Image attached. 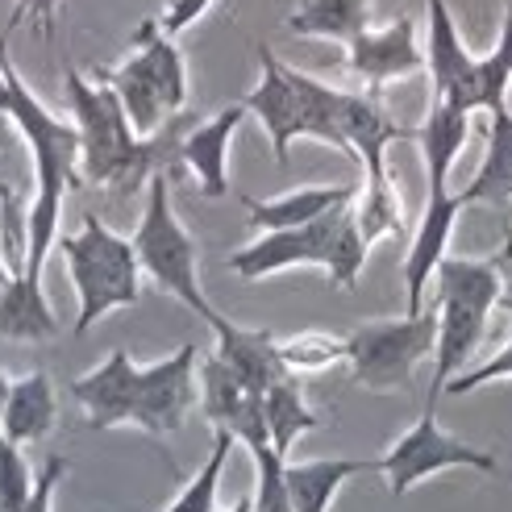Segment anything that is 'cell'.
Instances as JSON below:
<instances>
[{
  "mask_svg": "<svg viewBox=\"0 0 512 512\" xmlns=\"http://www.w3.org/2000/svg\"><path fill=\"white\" fill-rule=\"evenodd\" d=\"M71 121L80 130V175L88 184H105L113 192H134L150 184V175L163 171V163L175 155L179 130L163 125L159 134L138 138L130 117H125L121 100L109 84L88 80L80 67L63 71Z\"/></svg>",
  "mask_w": 512,
  "mask_h": 512,
  "instance_id": "1",
  "label": "cell"
},
{
  "mask_svg": "<svg viewBox=\"0 0 512 512\" xmlns=\"http://www.w3.org/2000/svg\"><path fill=\"white\" fill-rule=\"evenodd\" d=\"M433 313H438V342H433V388L425 408H438L442 388L463 371L483 334H488V317L504 300V271L500 259H446L433 271Z\"/></svg>",
  "mask_w": 512,
  "mask_h": 512,
  "instance_id": "2",
  "label": "cell"
},
{
  "mask_svg": "<svg viewBox=\"0 0 512 512\" xmlns=\"http://www.w3.org/2000/svg\"><path fill=\"white\" fill-rule=\"evenodd\" d=\"M55 246L63 250L75 300H80V313H75V338L88 334L100 317L138 304L142 263L134 254V242L121 238L117 229H109L96 213L84 217L80 234H67Z\"/></svg>",
  "mask_w": 512,
  "mask_h": 512,
  "instance_id": "3",
  "label": "cell"
},
{
  "mask_svg": "<svg viewBox=\"0 0 512 512\" xmlns=\"http://www.w3.org/2000/svg\"><path fill=\"white\" fill-rule=\"evenodd\" d=\"M0 75H5V113L13 121V130L25 138L34 159V200L42 204H63L67 192L80 188V130L75 121H63L50 113L42 100L25 88V80L17 75L13 59H9V38L0 34Z\"/></svg>",
  "mask_w": 512,
  "mask_h": 512,
  "instance_id": "4",
  "label": "cell"
},
{
  "mask_svg": "<svg viewBox=\"0 0 512 512\" xmlns=\"http://www.w3.org/2000/svg\"><path fill=\"white\" fill-rule=\"evenodd\" d=\"M134 254L142 263V275H150L163 292H171L184 309H192L200 321H213L217 309L209 296L200 292V275H196V242L184 225H179L171 209V184L167 171H155L146 184V204L134 229Z\"/></svg>",
  "mask_w": 512,
  "mask_h": 512,
  "instance_id": "5",
  "label": "cell"
},
{
  "mask_svg": "<svg viewBox=\"0 0 512 512\" xmlns=\"http://www.w3.org/2000/svg\"><path fill=\"white\" fill-rule=\"evenodd\" d=\"M438 342V313H404L392 321H363L346 334L350 379L367 392H404L417 375V363L433 354Z\"/></svg>",
  "mask_w": 512,
  "mask_h": 512,
  "instance_id": "6",
  "label": "cell"
},
{
  "mask_svg": "<svg viewBox=\"0 0 512 512\" xmlns=\"http://www.w3.org/2000/svg\"><path fill=\"white\" fill-rule=\"evenodd\" d=\"M483 471V475H496L500 463L492 450H479L463 438H454L438 425V408H425L417 425H408V433L388 446V454L379 458V475L388 479V492L400 500L408 488H417L421 479L429 475H442V471Z\"/></svg>",
  "mask_w": 512,
  "mask_h": 512,
  "instance_id": "7",
  "label": "cell"
},
{
  "mask_svg": "<svg viewBox=\"0 0 512 512\" xmlns=\"http://www.w3.org/2000/svg\"><path fill=\"white\" fill-rule=\"evenodd\" d=\"M196 400V346H179L159 363L138 367V400L130 425H138L150 438H167V433L184 429Z\"/></svg>",
  "mask_w": 512,
  "mask_h": 512,
  "instance_id": "8",
  "label": "cell"
},
{
  "mask_svg": "<svg viewBox=\"0 0 512 512\" xmlns=\"http://www.w3.org/2000/svg\"><path fill=\"white\" fill-rule=\"evenodd\" d=\"M334 204L329 213H321L309 225H296V229H263V238H254L250 246L229 254V271L238 279H267L279 271H292V267H321L325 263V246H329V229L338 221Z\"/></svg>",
  "mask_w": 512,
  "mask_h": 512,
  "instance_id": "9",
  "label": "cell"
},
{
  "mask_svg": "<svg viewBox=\"0 0 512 512\" xmlns=\"http://www.w3.org/2000/svg\"><path fill=\"white\" fill-rule=\"evenodd\" d=\"M200 367V413L213 429L234 433V442L254 446V442H271L267 438V413H263V392H254L250 383L221 358H204Z\"/></svg>",
  "mask_w": 512,
  "mask_h": 512,
  "instance_id": "10",
  "label": "cell"
},
{
  "mask_svg": "<svg viewBox=\"0 0 512 512\" xmlns=\"http://www.w3.org/2000/svg\"><path fill=\"white\" fill-rule=\"evenodd\" d=\"M259 67L263 80L254 84V92L242 100L246 113L263 121V130L271 138L275 163H288V150L296 138H309V109H304V92L292 80V67L279 63V55L263 42L259 46Z\"/></svg>",
  "mask_w": 512,
  "mask_h": 512,
  "instance_id": "11",
  "label": "cell"
},
{
  "mask_svg": "<svg viewBox=\"0 0 512 512\" xmlns=\"http://www.w3.org/2000/svg\"><path fill=\"white\" fill-rule=\"evenodd\" d=\"M346 67L350 75L367 84V92H379L392 80H408L425 67V50L417 42V21L413 17H396L383 30H367L354 34L346 42Z\"/></svg>",
  "mask_w": 512,
  "mask_h": 512,
  "instance_id": "12",
  "label": "cell"
},
{
  "mask_svg": "<svg viewBox=\"0 0 512 512\" xmlns=\"http://www.w3.org/2000/svg\"><path fill=\"white\" fill-rule=\"evenodd\" d=\"M429 9V34H425V71H429V88L433 100H446L454 109H467L471 105V84H475V55L467 50L463 34L454 25V13L446 0H425Z\"/></svg>",
  "mask_w": 512,
  "mask_h": 512,
  "instance_id": "13",
  "label": "cell"
},
{
  "mask_svg": "<svg viewBox=\"0 0 512 512\" xmlns=\"http://www.w3.org/2000/svg\"><path fill=\"white\" fill-rule=\"evenodd\" d=\"M467 209L463 196H454L450 188H429L425 213L417 221V234L408 242V259H404V296H408V313L425 309V288L433 284V271L450 254V234L458 225V213Z\"/></svg>",
  "mask_w": 512,
  "mask_h": 512,
  "instance_id": "14",
  "label": "cell"
},
{
  "mask_svg": "<svg viewBox=\"0 0 512 512\" xmlns=\"http://www.w3.org/2000/svg\"><path fill=\"white\" fill-rule=\"evenodd\" d=\"M71 396L80 400L92 429L130 425L134 400H138V363L125 350H113L100 367H92L80 379H71Z\"/></svg>",
  "mask_w": 512,
  "mask_h": 512,
  "instance_id": "15",
  "label": "cell"
},
{
  "mask_svg": "<svg viewBox=\"0 0 512 512\" xmlns=\"http://www.w3.org/2000/svg\"><path fill=\"white\" fill-rule=\"evenodd\" d=\"M342 138L350 155L363 163V175L379 179L388 175V167H383L388 146L413 142V130L388 117V109L379 105V92H342Z\"/></svg>",
  "mask_w": 512,
  "mask_h": 512,
  "instance_id": "16",
  "label": "cell"
},
{
  "mask_svg": "<svg viewBox=\"0 0 512 512\" xmlns=\"http://www.w3.org/2000/svg\"><path fill=\"white\" fill-rule=\"evenodd\" d=\"M242 117H246V105H229L213 121L192 125L175 146V159L196 175L200 192L209 200H221L229 192V142H234Z\"/></svg>",
  "mask_w": 512,
  "mask_h": 512,
  "instance_id": "17",
  "label": "cell"
},
{
  "mask_svg": "<svg viewBox=\"0 0 512 512\" xmlns=\"http://www.w3.org/2000/svg\"><path fill=\"white\" fill-rule=\"evenodd\" d=\"M209 325H213V334H217V358L234 367L254 392H267L275 379L292 375V371L284 367V358H279V338L271 334L267 325L246 329V325L225 321L221 313H217Z\"/></svg>",
  "mask_w": 512,
  "mask_h": 512,
  "instance_id": "18",
  "label": "cell"
},
{
  "mask_svg": "<svg viewBox=\"0 0 512 512\" xmlns=\"http://www.w3.org/2000/svg\"><path fill=\"white\" fill-rule=\"evenodd\" d=\"M96 80L100 84H109L121 100V109L125 117H130L134 125V134L138 138H150V134H159L163 125H167V100H163V88L155 80V71H150L146 55L142 50H130L117 67H105V71H96Z\"/></svg>",
  "mask_w": 512,
  "mask_h": 512,
  "instance_id": "19",
  "label": "cell"
},
{
  "mask_svg": "<svg viewBox=\"0 0 512 512\" xmlns=\"http://www.w3.org/2000/svg\"><path fill=\"white\" fill-rule=\"evenodd\" d=\"M59 421V400L55 383L46 371H30L21 379H9V396L0 404V433L17 446L42 442Z\"/></svg>",
  "mask_w": 512,
  "mask_h": 512,
  "instance_id": "20",
  "label": "cell"
},
{
  "mask_svg": "<svg viewBox=\"0 0 512 512\" xmlns=\"http://www.w3.org/2000/svg\"><path fill=\"white\" fill-rule=\"evenodd\" d=\"M363 471H379V458H309V463H284V483L292 496V512H329L342 483Z\"/></svg>",
  "mask_w": 512,
  "mask_h": 512,
  "instance_id": "21",
  "label": "cell"
},
{
  "mask_svg": "<svg viewBox=\"0 0 512 512\" xmlns=\"http://www.w3.org/2000/svg\"><path fill=\"white\" fill-rule=\"evenodd\" d=\"M354 196H358L354 184H313V188H292V192L271 196V200H259V196H238V200L246 204L254 229H296V225H309L321 213L334 209V204H346Z\"/></svg>",
  "mask_w": 512,
  "mask_h": 512,
  "instance_id": "22",
  "label": "cell"
},
{
  "mask_svg": "<svg viewBox=\"0 0 512 512\" xmlns=\"http://www.w3.org/2000/svg\"><path fill=\"white\" fill-rule=\"evenodd\" d=\"M471 117L467 109H454L446 100H433L425 121L413 130V142L421 146L425 155V175H429V188H446L450 184V167L463 155V146L471 138Z\"/></svg>",
  "mask_w": 512,
  "mask_h": 512,
  "instance_id": "23",
  "label": "cell"
},
{
  "mask_svg": "<svg viewBox=\"0 0 512 512\" xmlns=\"http://www.w3.org/2000/svg\"><path fill=\"white\" fill-rule=\"evenodd\" d=\"M0 338L9 342H50L59 338V317L50 309L38 279H0Z\"/></svg>",
  "mask_w": 512,
  "mask_h": 512,
  "instance_id": "24",
  "label": "cell"
},
{
  "mask_svg": "<svg viewBox=\"0 0 512 512\" xmlns=\"http://www.w3.org/2000/svg\"><path fill=\"white\" fill-rule=\"evenodd\" d=\"M458 196L467 204H492V209H504L512 200V109L488 113V155Z\"/></svg>",
  "mask_w": 512,
  "mask_h": 512,
  "instance_id": "25",
  "label": "cell"
},
{
  "mask_svg": "<svg viewBox=\"0 0 512 512\" xmlns=\"http://www.w3.org/2000/svg\"><path fill=\"white\" fill-rule=\"evenodd\" d=\"M371 25V0H304L288 17V30L296 38H334L350 42Z\"/></svg>",
  "mask_w": 512,
  "mask_h": 512,
  "instance_id": "26",
  "label": "cell"
},
{
  "mask_svg": "<svg viewBox=\"0 0 512 512\" xmlns=\"http://www.w3.org/2000/svg\"><path fill=\"white\" fill-rule=\"evenodd\" d=\"M263 413H267V438L284 458L296 446L300 433L321 429V417L309 408V400H304V388L296 383V375L275 379L271 388L263 392Z\"/></svg>",
  "mask_w": 512,
  "mask_h": 512,
  "instance_id": "27",
  "label": "cell"
},
{
  "mask_svg": "<svg viewBox=\"0 0 512 512\" xmlns=\"http://www.w3.org/2000/svg\"><path fill=\"white\" fill-rule=\"evenodd\" d=\"M134 50H142L150 71H155V80L163 88V100H167V113H184L188 105V67H184V55H179V46L171 34H163L159 21H142L138 34H134Z\"/></svg>",
  "mask_w": 512,
  "mask_h": 512,
  "instance_id": "28",
  "label": "cell"
},
{
  "mask_svg": "<svg viewBox=\"0 0 512 512\" xmlns=\"http://www.w3.org/2000/svg\"><path fill=\"white\" fill-rule=\"evenodd\" d=\"M367 238L363 229H358V217H354V200H346L338 209V221L329 229V246H325V263L321 271L329 275V284L334 288H354L358 275L367 267Z\"/></svg>",
  "mask_w": 512,
  "mask_h": 512,
  "instance_id": "29",
  "label": "cell"
},
{
  "mask_svg": "<svg viewBox=\"0 0 512 512\" xmlns=\"http://www.w3.org/2000/svg\"><path fill=\"white\" fill-rule=\"evenodd\" d=\"M354 217H358V229H363L367 246H375L379 238L404 234V200L392 184V175L363 179V188L354 196Z\"/></svg>",
  "mask_w": 512,
  "mask_h": 512,
  "instance_id": "30",
  "label": "cell"
},
{
  "mask_svg": "<svg viewBox=\"0 0 512 512\" xmlns=\"http://www.w3.org/2000/svg\"><path fill=\"white\" fill-rule=\"evenodd\" d=\"M229 450H234V433L217 429L209 458H204L200 471L184 483V492H179L171 500V508H163V512H217V488H221V471H225Z\"/></svg>",
  "mask_w": 512,
  "mask_h": 512,
  "instance_id": "31",
  "label": "cell"
},
{
  "mask_svg": "<svg viewBox=\"0 0 512 512\" xmlns=\"http://www.w3.org/2000/svg\"><path fill=\"white\" fill-rule=\"evenodd\" d=\"M254 458V512H292V496H288V483H284V463L288 458L279 454L271 442H254L246 446Z\"/></svg>",
  "mask_w": 512,
  "mask_h": 512,
  "instance_id": "32",
  "label": "cell"
},
{
  "mask_svg": "<svg viewBox=\"0 0 512 512\" xmlns=\"http://www.w3.org/2000/svg\"><path fill=\"white\" fill-rule=\"evenodd\" d=\"M279 358L292 375H313V371H325L346 358V338H334V334H321V329H304V334L279 342Z\"/></svg>",
  "mask_w": 512,
  "mask_h": 512,
  "instance_id": "33",
  "label": "cell"
},
{
  "mask_svg": "<svg viewBox=\"0 0 512 512\" xmlns=\"http://www.w3.org/2000/svg\"><path fill=\"white\" fill-rule=\"evenodd\" d=\"M34 492V471L21 458V446L0 433V512H21Z\"/></svg>",
  "mask_w": 512,
  "mask_h": 512,
  "instance_id": "34",
  "label": "cell"
},
{
  "mask_svg": "<svg viewBox=\"0 0 512 512\" xmlns=\"http://www.w3.org/2000/svg\"><path fill=\"white\" fill-rule=\"evenodd\" d=\"M500 379H512V338L488 358V363L458 371V375L446 383V388H442V396H446V392H450V396H467V392L483 388V383H500Z\"/></svg>",
  "mask_w": 512,
  "mask_h": 512,
  "instance_id": "35",
  "label": "cell"
},
{
  "mask_svg": "<svg viewBox=\"0 0 512 512\" xmlns=\"http://www.w3.org/2000/svg\"><path fill=\"white\" fill-rule=\"evenodd\" d=\"M59 5H63V0H17L13 13H9V25L0 34L9 38V34L21 30V25H38V34L50 42V38H55V13H59Z\"/></svg>",
  "mask_w": 512,
  "mask_h": 512,
  "instance_id": "36",
  "label": "cell"
},
{
  "mask_svg": "<svg viewBox=\"0 0 512 512\" xmlns=\"http://www.w3.org/2000/svg\"><path fill=\"white\" fill-rule=\"evenodd\" d=\"M63 475H67V458L50 454L46 463H42V471H38V479H34V492H30V500H25L21 512H50V504H55V492H59Z\"/></svg>",
  "mask_w": 512,
  "mask_h": 512,
  "instance_id": "37",
  "label": "cell"
},
{
  "mask_svg": "<svg viewBox=\"0 0 512 512\" xmlns=\"http://www.w3.org/2000/svg\"><path fill=\"white\" fill-rule=\"evenodd\" d=\"M213 0H167V9H163V17H159V25H163V34H184L192 21H200V13L209 9Z\"/></svg>",
  "mask_w": 512,
  "mask_h": 512,
  "instance_id": "38",
  "label": "cell"
},
{
  "mask_svg": "<svg viewBox=\"0 0 512 512\" xmlns=\"http://www.w3.org/2000/svg\"><path fill=\"white\" fill-rule=\"evenodd\" d=\"M496 55L504 59V67H508V75H512V5L504 9V21H500V38H496Z\"/></svg>",
  "mask_w": 512,
  "mask_h": 512,
  "instance_id": "39",
  "label": "cell"
},
{
  "mask_svg": "<svg viewBox=\"0 0 512 512\" xmlns=\"http://www.w3.org/2000/svg\"><path fill=\"white\" fill-rule=\"evenodd\" d=\"M496 259H500V271H504V300L500 304H508V309H512V238L504 242V250L496 254Z\"/></svg>",
  "mask_w": 512,
  "mask_h": 512,
  "instance_id": "40",
  "label": "cell"
},
{
  "mask_svg": "<svg viewBox=\"0 0 512 512\" xmlns=\"http://www.w3.org/2000/svg\"><path fill=\"white\" fill-rule=\"evenodd\" d=\"M13 134H17V130H13V121H9V113H5V109H0V150H5V146L13 142Z\"/></svg>",
  "mask_w": 512,
  "mask_h": 512,
  "instance_id": "41",
  "label": "cell"
},
{
  "mask_svg": "<svg viewBox=\"0 0 512 512\" xmlns=\"http://www.w3.org/2000/svg\"><path fill=\"white\" fill-rule=\"evenodd\" d=\"M225 512H254V500H250V492H246V496H242L234 508H225Z\"/></svg>",
  "mask_w": 512,
  "mask_h": 512,
  "instance_id": "42",
  "label": "cell"
},
{
  "mask_svg": "<svg viewBox=\"0 0 512 512\" xmlns=\"http://www.w3.org/2000/svg\"><path fill=\"white\" fill-rule=\"evenodd\" d=\"M5 396H9V375H0V404H5Z\"/></svg>",
  "mask_w": 512,
  "mask_h": 512,
  "instance_id": "43",
  "label": "cell"
},
{
  "mask_svg": "<svg viewBox=\"0 0 512 512\" xmlns=\"http://www.w3.org/2000/svg\"><path fill=\"white\" fill-rule=\"evenodd\" d=\"M5 96H9V88H5V75H0V109H5Z\"/></svg>",
  "mask_w": 512,
  "mask_h": 512,
  "instance_id": "44",
  "label": "cell"
},
{
  "mask_svg": "<svg viewBox=\"0 0 512 512\" xmlns=\"http://www.w3.org/2000/svg\"><path fill=\"white\" fill-rule=\"evenodd\" d=\"M0 279H9V271H5V263H0Z\"/></svg>",
  "mask_w": 512,
  "mask_h": 512,
  "instance_id": "45",
  "label": "cell"
},
{
  "mask_svg": "<svg viewBox=\"0 0 512 512\" xmlns=\"http://www.w3.org/2000/svg\"><path fill=\"white\" fill-rule=\"evenodd\" d=\"M508 5H512V0H508Z\"/></svg>",
  "mask_w": 512,
  "mask_h": 512,
  "instance_id": "46",
  "label": "cell"
}]
</instances>
